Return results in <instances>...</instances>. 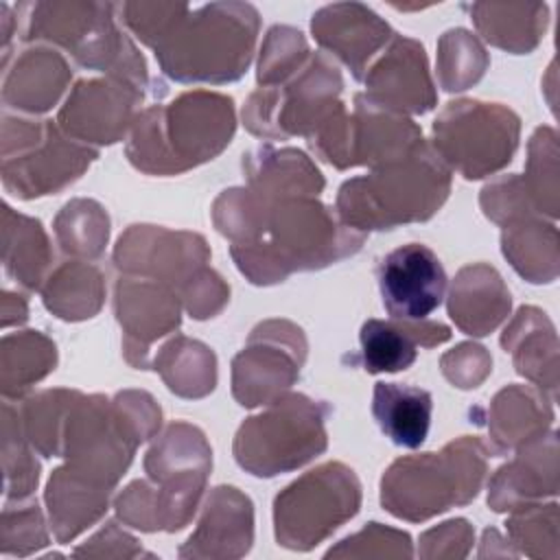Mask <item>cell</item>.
Returning <instances> with one entry per match:
<instances>
[{"mask_svg": "<svg viewBox=\"0 0 560 560\" xmlns=\"http://www.w3.org/2000/svg\"><path fill=\"white\" fill-rule=\"evenodd\" d=\"M365 232L352 230L317 199L269 203L252 241L232 243L230 252L254 284L282 282L293 271L328 267L361 249Z\"/></svg>", "mask_w": 560, "mask_h": 560, "instance_id": "cell-1", "label": "cell"}, {"mask_svg": "<svg viewBox=\"0 0 560 560\" xmlns=\"http://www.w3.org/2000/svg\"><path fill=\"white\" fill-rule=\"evenodd\" d=\"M230 96L190 90L168 105L140 112L129 140V162L149 175H177L219 155L234 136Z\"/></svg>", "mask_w": 560, "mask_h": 560, "instance_id": "cell-2", "label": "cell"}, {"mask_svg": "<svg viewBox=\"0 0 560 560\" xmlns=\"http://www.w3.org/2000/svg\"><path fill=\"white\" fill-rule=\"evenodd\" d=\"M451 192V168L429 142L411 155L341 184L337 214L352 230H392L431 219Z\"/></svg>", "mask_w": 560, "mask_h": 560, "instance_id": "cell-3", "label": "cell"}, {"mask_svg": "<svg viewBox=\"0 0 560 560\" xmlns=\"http://www.w3.org/2000/svg\"><path fill=\"white\" fill-rule=\"evenodd\" d=\"M258 11L245 2H212L188 15L153 48L175 81L228 83L245 74L256 46Z\"/></svg>", "mask_w": 560, "mask_h": 560, "instance_id": "cell-4", "label": "cell"}, {"mask_svg": "<svg viewBox=\"0 0 560 560\" xmlns=\"http://www.w3.org/2000/svg\"><path fill=\"white\" fill-rule=\"evenodd\" d=\"M488 455L494 453L483 440L464 435L440 453L400 457L381 479V503L389 514L411 523L466 505L481 490Z\"/></svg>", "mask_w": 560, "mask_h": 560, "instance_id": "cell-5", "label": "cell"}, {"mask_svg": "<svg viewBox=\"0 0 560 560\" xmlns=\"http://www.w3.org/2000/svg\"><path fill=\"white\" fill-rule=\"evenodd\" d=\"M22 39L52 42L83 68L107 72L147 88V66L131 39L116 26V4L103 2H39L26 7Z\"/></svg>", "mask_w": 560, "mask_h": 560, "instance_id": "cell-6", "label": "cell"}, {"mask_svg": "<svg viewBox=\"0 0 560 560\" xmlns=\"http://www.w3.org/2000/svg\"><path fill=\"white\" fill-rule=\"evenodd\" d=\"M330 407L304 394L280 396L247 418L234 438V457L256 477L291 472L326 451Z\"/></svg>", "mask_w": 560, "mask_h": 560, "instance_id": "cell-7", "label": "cell"}, {"mask_svg": "<svg viewBox=\"0 0 560 560\" xmlns=\"http://www.w3.org/2000/svg\"><path fill=\"white\" fill-rule=\"evenodd\" d=\"M359 505L361 486L357 475L341 462L322 464L276 497V540L287 549L308 551L350 521Z\"/></svg>", "mask_w": 560, "mask_h": 560, "instance_id": "cell-8", "label": "cell"}, {"mask_svg": "<svg viewBox=\"0 0 560 560\" xmlns=\"http://www.w3.org/2000/svg\"><path fill=\"white\" fill-rule=\"evenodd\" d=\"M521 120L499 103L451 101L433 120V149L466 179L494 175L518 149Z\"/></svg>", "mask_w": 560, "mask_h": 560, "instance_id": "cell-9", "label": "cell"}, {"mask_svg": "<svg viewBox=\"0 0 560 560\" xmlns=\"http://www.w3.org/2000/svg\"><path fill=\"white\" fill-rule=\"evenodd\" d=\"M341 74L322 52H311L304 66L282 85L258 88L243 107L245 127L260 138H308L339 103Z\"/></svg>", "mask_w": 560, "mask_h": 560, "instance_id": "cell-10", "label": "cell"}, {"mask_svg": "<svg viewBox=\"0 0 560 560\" xmlns=\"http://www.w3.org/2000/svg\"><path fill=\"white\" fill-rule=\"evenodd\" d=\"M210 466L212 453L206 435L188 422H173L149 448L144 470L155 488L162 529L177 532L188 525Z\"/></svg>", "mask_w": 560, "mask_h": 560, "instance_id": "cell-11", "label": "cell"}, {"mask_svg": "<svg viewBox=\"0 0 560 560\" xmlns=\"http://www.w3.org/2000/svg\"><path fill=\"white\" fill-rule=\"evenodd\" d=\"M306 359L304 332L287 319L258 324L232 361V394L243 407L269 405L298 381Z\"/></svg>", "mask_w": 560, "mask_h": 560, "instance_id": "cell-12", "label": "cell"}, {"mask_svg": "<svg viewBox=\"0 0 560 560\" xmlns=\"http://www.w3.org/2000/svg\"><path fill=\"white\" fill-rule=\"evenodd\" d=\"M144 90L118 79L79 81L59 109V129L81 144H114L131 131Z\"/></svg>", "mask_w": 560, "mask_h": 560, "instance_id": "cell-13", "label": "cell"}, {"mask_svg": "<svg viewBox=\"0 0 560 560\" xmlns=\"http://www.w3.org/2000/svg\"><path fill=\"white\" fill-rule=\"evenodd\" d=\"M210 260L203 236L158 225H131L116 243L114 262L129 276L151 278L175 293Z\"/></svg>", "mask_w": 560, "mask_h": 560, "instance_id": "cell-14", "label": "cell"}, {"mask_svg": "<svg viewBox=\"0 0 560 560\" xmlns=\"http://www.w3.org/2000/svg\"><path fill=\"white\" fill-rule=\"evenodd\" d=\"M98 158V151L68 138L52 120L26 151L2 160L4 186L22 199L50 195L72 184Z\"/></svg>", "mask_w": 560, "mask_h": 560, "instance_id": "cell-15", "label": "cell"}, {"mask_svg": "<svg viewBox=\"0 0 560 560\" xmlns=\"http://www.w3.org/2000/svg\"><path fill=\"white\" fill-rule=\"evenodd\" d=\"M383 306L392 319H427L444 298L446 273L433 249L407 243L389 252L378 265Z\"/></svg>", "mask_w": 560, "mask_h": 560, "instance_id": "cell-16", "label": "cell"}, {"mask_svg": "<svg viewBox=\"0 0 560 560\" xmlns=\"http://www.w3.org/2000/svg\"><path fill=\"white\" fill-rule=\"evenodd\" d=\"M179 304L177 293L158 280L125 273L116 282L114 308L125 332L122 352L133 368H151L149 346L179 326Z\"/></svg>", "mask_w": 560, "mask_h": 560, "instance_id": "cell-17", "label": "cell"}, {"mask_svg": "<svg viewBox=\"0 0 560 560\" xmlns=\"http://www.w3.org/2000/svg\"><path fill=\"white\" fill-rule=\"evenodd\" d=\"M361 81L368 96L400 114H424L438 101L422 44L396 33Z\"/></svg>", "mask_w": 560, "mask_h": 560, "instance_id": "cell-18", "label": "cell"}, {"mask_svg": "<svg viewBox=\"0 0 560 560\" xmlns=\"http://www.w3.org/2000/svg\"><path fill=\"white\" fill-rule=\"evenodd\" d=\"M311 31L319 46L337 55L359 81L370 68V61L394 37L387 22L359 2H339L319 9L313 15Z\"/></svg>", "mask_w": 560, "mask_h": 560, "instance_id": "cell-19", "label": "cell"}, {"mask_svg": "<svg viewBox=\"0 0 560 560\" xmlns=\"http://www.w3.org/2000/svg\"><path fill=\"white\" fill-rule=\"evenodd\" d=\"M560 488L558 435L545 431L542 435L518 446V455L501 466L490 479L488 505L494 512H512L521 505L556 497Z\"/></svg>", "mask_w": 560, "mask_h": 560, "instance_id": "cell-20", "label": "cell"}, {"mask_svg": "<svg viewBox=\"0 0 560 560\" xmlns=\"http://www.w3.org/2000/svg\"><path fill=\"white\" fill-rule=\"evenodd\" d=\"M252 540V501L232 486H219L210 492L197 529L179 547V558H241Z\"/></svg>", "mask_w": 560, "mask_h": 560, "instance_id": "cell-21", "label": "cell"}, {"mask_svg": "<svg viewBox=\"0 0 560 560\" xmlns=\"http://www.w3.org/2000/svg\"><path fill=\"white\" fill-rule=\"evenodd\" d=\"M352 164L378 168L411 155L422 142L420 127L368 94L354 96Z\"/></svg>", "mask_w": 560, "mask_h": 560, "instance_id": "cell-22", "label": "cell"}, {"mask_svg": "<svg viewBox=\"0 0 560 560\" xmlns=\"http://www.w3.org/2000/svg\"><path fill=\"white\" fill-rule=\"evenodd\" d=\"M510 306V291L494 267L475 262L457 271L448 293V315L462 332L472 337L490 335L508 319Z\"/></svg>", "mask_w": 560, "mask_h": 560, "instance_id": "cell-23", "label": "cell"}, {"mask_svg": "<svg viewBox=\"0 0 560 560\" xmlns=\"http://www.w3.org/2000/svg\"><path fill=\"white\" fill-rule=\"evenodd\" d=\"M521 376L532 381L553 402L558 398V335L551 319L536 306H521L501 335Z\"/></svg>", "mask_w": 560, "mask_h": 560, "instance_id": "cell-24", "label": "cell"}, {"mask_svg": "<svg viewBox=\"0 0 560 560\" xmlns=\"http://www.w3.org/2000/svg\"><path fill=\"white\" fill-rule=\"evenodd\" d=\"M451 339V328L438 322L368 319L361 326V361L370 374L407 370L418 354V346L431 348Z\"/></svg>", "mask_w": 560, "mask_h": 560, "instance_id": "cell-25", "label": "cell"}, {"mask_svg": "<svg viewBox=\"0 0 560 560\" xmlns=\"http://www.w3.org/2000/svg\"><path fill=\"white\" fill-rule=\"evenodd\" d=\"M247 188L273 203L282 199H315L324 190L317 166L298 149L258 147L243 160Z\"/></svg>", "mask_w": 560, "mask_h": 560, "instance_id": "cell-26", "label": "cell"}, {"mask_svg": "<svg viewBox=\"0 0 560 560\" xmlns=\"http://www.w3.org/2000/svg\"><path fill=\"white\" fill-rule=\"evenodd\" d=\"M551 398L538 387L508 385L490 402L488 431L492 438V453L501 455L514 451L529 440L549 431L553 420Z\"/></svg>", "mask_w": 560, "mask_h": 560, "instance_id": "cell-27", "label": "cell"}, {"mask_svg": "<svg viewBox=\"0 0 560 560\" xmlns=\"http://www.w3.org/2000/svg\"><path fill=\"white\" fill-rule=\"evenodd\" d=\"M112 488L90 481L70 466L57 468L46 486V503L55 538L66 545L96 523L109 501Z\"/></svg>", "mask_w": 560, "mask_h": 560, "instance_id": "cell-28", "label": "cell"}, {"mask_svg": "<svg viewBox=\"0 0 560 560\" xmlns=\"http://www.w3.org/2000/svg\"><path fill=\"white\" fill-rule=\"evenodd\" d=\"M70 81L63 57L48 48H28L15 57L13 70L4 74L2 98L9 107L31 114L48 112Z\"/></svg>", "mask_w": 560, "mask_h": 560, "instance_id": "cell-29", "label": "cell"}, {"mask_svg": "<svg viewBox=\"0 0 560 560\" xmlns=\"http://www.w3.org/2000/svg\"><path fill=\"white\" fill-rule=\"evenodd\" d=\"M466 9L486 42L514 55L532 52L549 22L545 2H475Z\"/></svg>", "mask_w": 560, "mask_h": 560, "instance_id": "cell-30", "label": "cell"}, {"mask_svg": "<svg viewBox=\"0 0 560 560\" xmlns=\"http://www.w3.org/2000/svg\"><path fill=\"white\" fill-rule=\"evenodd\" d=\"M433 400L427 389L400 383H376L372 413L381 431L398 446L418 448L429 433Z\"/></svg>", "mask_w": 560, "mask_h": 560, "instance_id": "cell-31", "label": "cell"}, {"mask_svg": "<svg viewBox=\"0 0 560 560\" xmlns=\"http://www.w3.org/2000/svg\"><path fill=\"white\" fill-rule=\"evenodd\" d=\"M501 249L508 262L525 280L540 284L558 278L560 247L553 223H545L536 217L514 221L503 228Z\"/></svg>", "mask_w": 560, "mask_h": 560, "instance_id": "cell-32", "label": "cell"}, {"mask_svg": "<svg viewBox=\"0 0 560 560\" xmlns=\"http://www.w3.org/2000/svg\"><path fill=\"white\" fill-rule=\"evenodd\" d=\"M2 234V256L7 273L31 291L42 289L48 280L46 271L52 262L50 243L42 223L24 214H15L9 206H4Z\"/></svg>", "mask_w": 560, "mask_h": 560, "instance_id": "cell-33", "label": "cell"}, {"mask_svg": "<svg viewBox=\"0 0 560 560\" xmlns=\"http://www.w3.org/2000/svg\"><path fill=\"white\" fill-rule=\"evenodd\" d=\"M171 392L184 398H201L217 385L214 352L201 341L177 335L168 339L151 359Z\"/></svg>", "mask_w": 560, "mask_h": 560, "instance_id": "cell-34", "label": "cell"}, {"mask_svg": "<svg viewBox=\"0 0 560 560\" xmlns=\"http://www.w3.org/2000/svg\"><path fill=\"white\" fill-rule=\"evenodd\" d=\"M44 304L61 319L79 322L94 317L103 306V273L83 260H72L48 273L42 287Z\"/></svg>", "mask_w": 560, "mask_h": 560, "instance_id": "cell-35", "label": "cell"}, {"mask_svg": "<svg viewBox=\"0 0 560 560\" xmlns=\"http://www.w3.org/2000/svg\"><path fill=\"white\" fill-rule=\"evenodd\" d=\"M57 363L55 343L37 330L7 335L2 339V394L22 396Z\"/></svg>", "mask_w": 560, "mask_h": 560, "instance_id": "cell-36", "label": "cell"}, {"mask_svg": "<svg viewBox=\"0 0 560 560\" xmlns=\"http://www.w3.org/2000/svg\"><path fill=\"white\" fill-rule=\"evenodd\" d=\"M55 234L61 249L74 258H96L109 236V217L92 199H72L55 219Z\"/></svg>", "mask_w": 560, "mask_h": 560, "instance_id": "cell-37", "label": "cell"}, {"mask_svg": "<svg viewBox=\"0 0 560 560\" xmlns=\"http://www.w3.org/2000/svg\"><path fill=\"white\" fill-rule=\"evenodd\" d=\"M527 171L523 175L534 210L549 219L558 217L560 179H558V133L551 127H538L529 138Z\"/></svg>", "mask_w": 560, "mask_h": 560, "instance_id": "cell-38", "label": "cell"}, {"mask_svg": "<svg viewBox=\"0 0 560 560\" xmlns=\"http://www.w3.org/2000/svg\"><path fill=\"white\" fill-rule=\"evenodd\" d=\"M488 68V52L466 28H451L438 42V79L446 92L475 85Z\"/></svg>", "mask_w": 560, "mask_h": 560, "instance_id": "cell-39", "label": "cell"}, {"mask_svg": "<svg viewBox=\"0 0 560 560\" xmlns=\"http://www.w3.org/2000/svg\"><path fill=\"white\" fill-rule=\"evenodd\" d=\"M77 392L46 389L28 398L20 411V422L28 444H33L44 457L61 455V429Z\"/></svg>", "mask_w": 560, "mask_h": 560, "instance_id": "cell-40", "label": "cell"}, {"mask_svg": "<svg viewBox=\"0 0 560 560\" xmlns=\"http://www.w3.org/2000/svg\"><path fill=\"white\" fill-rule=\"evenodd\" d=\"M560 516L558 503H529L512 510V516L505 521L510 540L529 558H549L560 556Z\"/></svg>", "mask_w": 560, "mask_h": 560, "instance_id": "cell-41", "label": "cell"}, {"mask_svg": "<svg viewBox=\"0 0 560 560\" xmlns=\"http://www.w3.org/2000/svg\"><path fill=\"white\" fill-rule=\"evenodd\" d=\"M2 462H4V490L9 499L22 501L31 497L39 479V464L33 459L26 448V435L20 422V413L13 418V409L4 402V422H2Z\"/></svg>", "mask_w": 560, "mask_h": 560, "instance_id": "cell-42", "label": "cell"}, {"mask_svg": "<svg viewBox=\"0 0 560 560\" xmlns=\"http://www.w3.org/2000/svg\"><path fill=\"white\" fill-rule=\"evenodd\" d=\"M311 50L300 31L291 26H273L269 28L260 59H258V83L260 88H273L289 81L308 59Z\"/></svg>", "mask_w": 560, "mask_h": 560, "instance_id": "cell-43", "label": "cell"}, {"mask_svg": "<svg viewBox=\"0 0 560 560\" xmlns=\"http://www.w3.org/2000/svg\"><path fill=\"white\" fill-rule=\"evenodd\" d=\"M413 553L411 538L405 532L370 523L365 529L348 536L326 551V558H409Z\"/></svg>", "mask_w": 560, "mask_h": 560, "instance_id": "cell-44", "label": "cell"}, {"mask_svg": "<svg viewBox=\"0 0 560 560\" xmlns=\"http://www.w3.org/2000/svg\"><path fill=\"white\" fill-rule=\"evenodd\" d=\"M479 201H481L483 214L503 228L514 221H521V219L540 217L534 210V203L527 195L523 175H503V177L490 182L481 190Z\"/></svg>", "mask_w": 560, "mask_h": 560, "instance_id": "cell-45", "label": "cell"}, {"mask_svg": "<svg viewBox=\"0 0 560 560\" xmlns=\"http://www.w3.org/2000/svg\"><path fill=\"white\" fill-rule=\"evenodd\" d=\"M120 20L127 28L147 46L155 48L186 15V4H147V2H125L118 4Z\"/></svg>", "mask_w": 560, "mask_h": 560, "instance_id": "cell-46", "label": "cell"}, {"mask_svg": "<svg viewBox=\"0 0 560 560\" xmlns=\"http://www.w3.org/2000/svg\"><path fill=\"white\" fill-rule=\"evenodd\" d=\"M48 545V534L44 527L42 512L37 503L11 505L4 508L2 514V551L26 556Z\"/></svg>", "mask_w": 560, "mask_h": 560, "instance_id": "cell-47", "label": "cell"}, {"mask_svg": "<svg viewBox=\"0 0 560 560\" xmlns=\"http://www.w3.org/2000/svg\"><path fill=\"white\" fill-rule=\"evenodd\" d=\"M177 298L195 319H206L217 315L225 306L230 298V287L217 271L206 267L179 289Z\"/></svg>", "mask_w": 560, "mask_h": 560, "instance_id": "cell-48", "label": "cell"}, {"mask_svg": "<svg viewBox=\"0 0 560 560\" xmlns=\"http://www.w3.org/2000/svg\"><path fill=\"white\" fill-rule=\"evenodd\" d=\"M492 370V359L483 346L459 343L442 357V374L459 389L477 387Z\"/></svg>", "mask_w": 560, "mask_h": 560, "instance_id": "cell-49", "label": "cell"}, {"mask_svg": "<svg viewBox=\"0 0 560 560\" xmlns=\"http://www.w3.org/2000/svg\"><path fill=\"white\" fill-rule=\"evenodd\" d=\"M472 527L464 518L446 521L420 538V556L424 558H464L472 545Z\"/></svg>", "mask_w": 560, "mask_h": 560, "instance_id": "cell-50", "label": "cell"}, {"mask_svg": "<svg viewBox=\"0 0 560 560\" xmlns=\"http://www.w3.org/2000/svg\"><path fill=\"white\" fill-rule=\"evenodd\" d=\"M142 549L138 540L122 532L114 521H109L96 536H92L85 545L74 549V556H96V558H133L140 556Z\"/></svg>", "mask_w": 560, "mask_h": 560, "instance_id": "cell-51", "label": "cell"}]
</instances>
